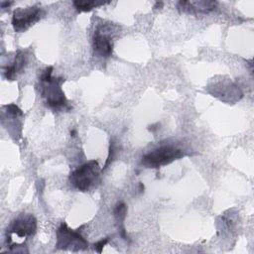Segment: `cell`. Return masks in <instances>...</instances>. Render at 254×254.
<instances>
[{"mask_svg":"<svg viewBox=\"0 0 254 254\" xmlns=\"http://www.w3.org/2000/svg\"><path fill=\"white\" fill-rule=\"evenodd\" d=\"M45 12L38 6H32L27 8H19L13 12L12 26L14 31L22 33L27 31L31 26L37 23Z\"/></svg>","mask_w":254,"mask_h":254,"instance_id":"8992f818","label":"cell"},{"mask_svg":"<svg viewBox=\"0 0 254 254\" xmlns=\"http://www.w3.org/2000/svg\"><path fill=\"white\" fill-rule=\"evenodd\" d=\"M37 230V220L30 213L20 214L15 218L6 230V244L11 251L17 252V247L25 244V241L33 236Z\"/></svg>","mask_w":254,"mask_h":254,"instance_id":"7a4b0ae2","label":"cell"},{"mask_svg":"<svg viewBox=\"0 0 254 254\" xmlns=\"http://www.w3.org/2000/svg\"><path fill=\"white\" fill-rule=\"evenodd\" d=\"M216 2L213 1H180L178 9L189 14H206L215 9Z\"/></svg>","mask_w":254,"mask_h":254,"instance_id":"ba28073f","label":"cell"},{"mask_svg":"<svg viewBox=\"0 0 254 254\" xmlns=\"http://www.w3.org/2000/svg\"><path fill=\"white\" fill-rule=\"evenodd\" d=\"M12 4H13V2H2V3H1V7H2V8H5V6H8V7H9V6L12 5Z\"/></svg>","mask_w":254,"mask_h":254,"instance_id":"4fadbf2b","label":"cell"},{"mask_svg":"<svg viewBox=\"0 0 254 254\" xmlns=\"http://www.w3.org/2000/svg\"><path fill=\"white\" fill-rule=\"evenodd\" d=\"M114 215L118 221H121L125 218L126 215V205L123 202H119L115 209H114Z\"/></svg>","mask_w":254,"mask_h":254,"instance_id":"8fae6325","label":"cell"},{"mask_svg":"<svg viewBox=\"0 0 254 254\" xmlns=\"http://www.w3.org/2000/svg\"><path fill=\"white\" fill-rule=\"evenodd\" d=\"M100 172L101 170L96 160L88 161L70 173L69 183L75 190L87 191L97 183Z\"/></svg>","mask_w":254,"mask_h":254,"instance_id":"3957f363","label":"cell"},{"mask_svg":"<svg viewBox=\"0 0 254 254\" xmlns=\"http://www.w3.org/2000/svg\"><path fill=\"white\" fill-rule=\"evenodd\" d=\"M184 156L185 153L182 149L174 145H164L144 155L142 158V164L147 168L157 169Z\"/></svg>","mask_w":254,"mask_h":254,"instance_id":"277c9868","label":"cell"},{"mask_svg":"<svg viewBox=\"0 0 254 254\" xmlns=\"http://www.w3.org/2000/svg\"><path fill=\"white\" fill-rule=\"evenodd\" d=\"M92 47L97 57L108 58L112 55L113 43L111 35V25H101L94 31L92 38Z\"/></svg>","mask_w":254,"mask_h":254,"instance_id":"52a82bcc","label":"cell"},{"mask_svg":"<svg viewBox=\"0 0 254 254\" xmlns=\"http://www.w3.org/2000/svg\"><path fill=\"white\" fill-rule=\"evenodd\" d=\"M103 4H104L103 2H95V1H73V6L78 12H87Z\"/></svg>","mask_w":254,"mask_h":254,"instance_id":"30bf717a","label":"cell"},{"mask_svg":"<svg viewBox=\"0 0 254 254\" xmlns=\"http://www.w3.org/2000/svg\"><path fill=\"white\" fill-rule=\"evenodd\" d=\"M56 246L58 249L79 251L87 248L88 243L79 232L70 229L65 222H62L57 230Z\"/></svg>","mask_w":254,"mask_h":254,"instance_id":"5b68a950","label":"cell"},{"mask_svg":"<svg viewBox=\"0 0 254 254\" xmlns=\"http://www.w3.org/2000/svg\"><path fill=\"white\" fill-rule=\"evenodd\" d=\"M27 61H28L27 54L24 51H18L11 64L3 68V73L5 78L8 80H13L16 77L17 73L24 68V66L27 64Z\"/></svg>","mask_w":254,"mask_h":254,"instance_id":"9c48e42d","label":"cell"},{"mask_svg":"<svg viewBox=\"0 0 254 254\" xmlns=\"http://www.w3.org/2000/svg\"><path fill=\"white\" fill-rule=\"evenodd\" d=\"M109 241V239L108 238H103V239H101V240H99L98 242H96L93 246H94V250L95 251H97L98 253H101V251H102V248L107 244V242Z\"/></svg>","mask_w":254,"mask_h":254,"instance_id":"7c38bea8","label":"cell"},{"mask_svg":"<svg viewBox=\"0 0 254 254\" xmlns=\"http://www.w3.org/2000/svg\"><path fill=\"white\" fill-rule=\"evenodd\" d=\"M53 66H48L41 74L39 80V89L42 98L47 106L55 110H69L64 92L62 89L64 78L52 76Z\"/></svg>","mask_w":254,"mask_h":254,"instance_id":"6da1fadb","label":"cell"}]
</instances>
